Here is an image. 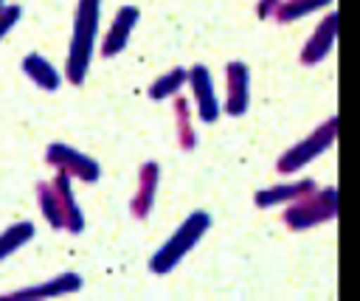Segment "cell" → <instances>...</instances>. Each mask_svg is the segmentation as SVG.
I'll use <instances>...</instances> for the list:
<instances>
[{"instance_id": "15", "label": "cell", "mask_w": 360, "mask_h": 301, "mask_svg": "<svg viewBox=\"0 0 360 301\" xmlns=\"http://www.w3.org/2000/svg\"><path fill=\"white\" fill-rule=\"evenodd\" d=\"M20 17H22V6H17V3H11V6H6L3 11H0V42L8 37V31L20 23Z\"/></svg>"}, {"instance_id": "12", "label": "cell", "mask_w": 360, "mask_h": 301, "mask_svg": "<svg viewBox=\"0 0 360 301\" xmlns=\"http://www.w3.org/2000/svg\"><path fill=\"white\" fill-rule=\"evenodd\" d=\"M194 87H197V96H200V113L205 121H214L217 115V104L211 98V82H208V70L205 68H194Z\"/></svg>"}, {"instance_id": "8", "label": "cell", "mask_w": 360, "mask_h": 301, "mask_svg": "<svg viewBox=\"0 0 360 301\" xmlns=\"http://www.w3.org/2000/svg\"><path fill=\"white\" fill-rule=\"evenodd\" d=\"M332 135H335V118H332V121H329L323 129H318L312 138H307V141H304L307 146H295L292 152H287V155L281 158V166H278V169H281V172L301 169L298 163H307V160L312 158V152L318 155L321 149H326V146H329V141H332Z\"/></svg>"}, {"instance_id": "11", "label": "cell", "mask_w": 360, "mask_h": 301, "mask_svg": "<svg viewBox=\"0 0 360 301\" xmlns=\"http://www.w3.org/2000/svg\"><path fill=\"white\" fill-rule=\"evenodd\" d=\"M335 28H338V14H329V17L323 20L321 31H315L312 42L307 45V51H304V62H315V59H323V56H326L332 39H335Z\"/></svg>"}, {"instance_id": "4", "label": "cell", "mask_w": 360, "mask_h": 301, "mask_svg": "<svg viewBox=\"0 0 360 301\" xmlns=\"http://www.w3.org/2000/svg\"><path fill=\"white\" fill-rule=\"evenodd\" d=\"M76 290H82V276L79 273H59V276H51L45 281H39V284L3 293L0 298H53V295H68V293H76Z\"/></svg>"}, {"instance_id": "5", "label": "cell", "mask_w": 360, "mask_h": 301, "mask_svg": "<svg viewBox=\"0 0 360 301\" xmlns=\"http://www.w3.org/2000/svg\"><path fill=\"white\" fill-rule=\"evenodd\" d=\"M70 183H73V180H70L68 174H62V172H56V177L51 180V186H53V191H56V200H59V208H62L65 231H68V233H82L84 217H82V208H79V203H76V194H73Z\"/></svg>"}, {"instance_id": "9", "label": "cell", "mask_w": 360, "mask_h": 301, "mask_svg": "<svg viewBox=\"0 0 360 301\" xmlns=\"http://www.w3.org/2000/svg\"><path fill=\"white\" fill-rule=\"evenodd\" d=\"M34 233H37V228L28 219H20V222L8 225L6 231H0V262H6L11 253H17L22 245H28L34 239Z\"/></svg>"}, {"instance_id": "13", "label": "cell", "mask_w": 360, "mask_h": 301, "mask_svg": "<svg viewBox=\"0 0 360 301\" xmlns=\"http://www.w3.org/2000/svg\"><path fill=\"white\" fill-rule=\"evenodd\" d=\"M152 186H155V163H146V169H143V174H141V191H138V197L132 200V211H135L138 217H143L146 208H149Z\"/></svg>"}, {"instance_id": "6", "label": "cell", "mask_w": 360, "mask_h": 301, "mask_svg": "<svg viewBox=\"0 0 360 301\" xmlns=\"http://www.w3.org/2000/svg\"><path fill=\"white\" fill-rule=\"evenodd\" d=\"M20 68H22V73L39 87V90H48V93H53V90H59V84H62V76L65 73H59L42 53H25L22 56V62H20Z\"/></svg>"}, {"instance_id": "3", "label": "cell", "mask_w": 360, "mask_h": 301, "mask_svg": "<svg viewBox=\"0 0 360 301\" xmlns=\"http://www.w3.org/2000/svg\"><path fill=\"white\" fill-rule=\"evenodd\" d=\"M205 225H208V217L202 214V211H197V214H191L186 222H183V228H177V233L160 248V253H155V259H152V270L155 273H166L177 259H183V253L200 239V233L205 231Z\"/></svg>"}, {"instance_id": "14", "label": "cell", "mask_w": 360, "mask_h": 301, "mask_svg": "<svg viewBox=\"0 0 360 301\" xmlns=\"http://www.w3.org/2000/svg\"><path fill=\"white\" fill-rule=\"evenodd\" d=\"M183 76H186V70H174V73H169V76L158 79V82L149 87L152 98H163V96H169V90H174V87L183 82Z\"/></svg>"}, {"instance_id": "2", "label": "cell", "mask_w": 360, "mask_h": 301, "mask_svg": "<svg viewBox=\"0 0 360 301\" xmlns=\"http://www.w3.org/2000/svg\"><path fill=\"white\" fill-rule=\"evenodd\" d=\"M45 163L53 166L56 172L68 174L70 180H82V183H96L101 169L93 158H87L84 152L68 146V143H48L45 149Z\"/></svg>"}, {"instance_id": "10", "label": "cell", "mask_w": 360, "mask_h": 301, "mask_svg": "<svg viewBox=\"0 0 360 301\" xmlns=\"http://www.w3.org/2000/svg\"><path fill=\"white\" fill-rule=\"evenodd\" d=\"M34 194H37V205H39V211H42V217H45V222L51 225V228H62L65 231V219H62V208H59V200H56V191H53V186H51V180L45 183V180H39L37 183V188H34Z\"/></svg>"}, {"instance_id": "1", "label": "cell", "mask_w": 360, "mask_h": 301, "mask_svg": "<svg viewBox=\"0 0 360 301\" xmlns=\"http://www.w3.org/2000/svg\"><path fill=\"white\" fill-rule=\"evenodd\" d=\"M98 17H101V0H79L73 14V34L65 62V79L70 84H82L93 59L96 34H98Z\"/></svg>"}, {"instance_id": "16", "label": "cell", "mask_w": 360, "mask_h": 301, "mask_svg": "<svg viewBox=\"0 0 360 301\" xmlns=\"http://www.w3.org/2000/svg\"><path fill=\"white\" fill-rule=\"evenodd\" d=\"M3 8H6V0H0V11H3Z\"/></svg>"}, {"instance_id": "7", "label": "cell", "mask_w": 360, "mask_h": 301, "mask_svg": "<svg viewBox=\"0 0 360 301\" xmlns=\"http://www.w3.org/2000/svg\"><path fill=\"white\" fill-rule=\"evenodd\" d=\"M135 23H138V8L135 6H124L115 14V20H112V25H110V31H107V37L101 42V56H115L127 45L129 31L135 28Z\"/></svg>"}]
</instances>
